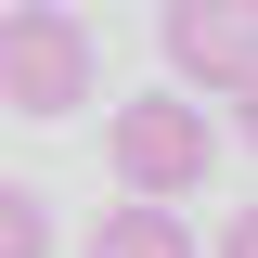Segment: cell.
Returning <instances> with one entry per match:
<instances>
[{
	"label": "cell",
	"mask_w": 258,
	"mask_h": 258,
	"mask_svg": "<svg viewBox=\"0 0 258 258\" xmlns=\"http://www.w3.org/2000/svg\"><path fill=\"white\" fill-rule=\"evenodd\" d=\"M103 155H116V181L142 194V207H181V194H207V168H220V129H207V103L142 91V103L103 116Z\"/></svg>",
	"instance_id": "cell-1"
},
{
	"label": "cell",
	"mask_w": 258,
	"mask_h": 258,
	"mask_svg": "<svg viewBox=\"0 0 258 258\" xmlns=\"http://www.w3.org/2000/svg\"><path fill=\"white\" fill-rule=\"evenodd\" d=\"M0 103H13V116H78V103H91V13L13 0V13H0Z\"/></svg>",
	"instance_id": "cell-2"
},
{
	"label": "cell",
	"mask_w": 258,
	"mask_h": 258,
	"mask_svg": "<svg viewBox=\"0 0 258 258\" xmlns=\"http://www.w3.org/2000/svg\"><path fill=\"white\" fill-rule=\"evenodd\" d=\"M155 52L181 91H245L258 78V0H168L155 13Z\"/></svg>",
	"instance_id": "cell-3"
},
{
	"label": "cell",
	"mask_w": 258,
	"mask_h": 258,
	"mask_svg": "<svg viewBox=\"0 0 258 258\" xmlns=\"http://www.w3.org/2000/svg\"><path fill=\"white\" fill-rule=\"evenodd\" d=\"M91 258H194V232H181V207H142L129 194V207L91 220Z\"/></svg>",
	"instance_id": "cell-4"
},
{
	"label": "cell",
	"mask_w": 258,
	"mask_h": 258,
	"mask_svg": "<svg viewBox=\"0 0 258 258\" xmlns=\"http://www.w3.org/2000/svg\"><path fill=\"white\" fill-rule=\"evenodd\" d=\"M52 245H64V220L39 207L26 181H0V258H52Z\"/></svg>",
	"instance_id": "cell-5"
},
{
	"label": "cell",
	"mask_w": 258,
	"mask_h": 258,
	"mask_svg": "<svg viewBox=\"0 0 258 258\" xmlns=\"http://www.w3.org/2000/svg\"><path fill=\"white\" fill-rule=\"evenodd\" d=\"M220 258H258V207H232V232H220Z\"/></svg>",
	"instance_id": "cell-6"
},
{
	"label": "cell",
	"mask_w": 258,
	"mask_h": 258,
	"mask_svg": "<svg viewBox=\"0 0 258 258\" xmlns=\"http://www.w3.org/2000/svg\"><path fill=\"white\" fill-rule=\"evenodd\" d=\"M232 103H245V142H258V78H245V91H232Z\"/></svg>",
	"instance_id": "cell-7"
},
{
	"label": "cell",
	"mask_w": 258,
	"mask_h": 258,
	"mask_svg": "<svg viewBox=\"0 0 258 258\" xmlns=\"http://www.w3.org/2000/svg\"><path fill=\"white\" fill-rule=\"evenodd\" d=\"M0 13H13V0H0Z\"/></svg>",
	"instance_id": "cell-8"
}]
</instances>
